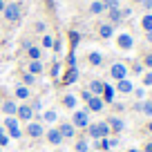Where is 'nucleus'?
I'll return each instance as SVG.
<instances>
[{
  "mask_svg": "<svg viewBox=\"0 0 152 152\" xmlns=\"http://www.w3.org/2000/svg\"><path fill=\"white\" fill-rule=\"evenodd\" d=\"M72 125L74 128H83L85 130L87 125H90V110H76L74 112V116H72Z\"/></svg>",
  "mask_w": 152,
  "mask_h": 152,
  "instance_id": "f257e3e1",
  "label": "nucleus"
},
{
  "mask_svg": "<svg viewBox=\"0 0 152 152\" xmlns=\"http://www.w3.org/2000/svg\"><path fill=\"white\" fill-rule=\"evenodd\" d=\"M2 125H5V130L9 132L7 137H11V139H20V137H23V132H20V128H18V119H16V116H7V119L2 121Z\"/></svg>",
  "mask_w": 152,
  "mask_h": 152,
  "instance_id": "f03ea898",
  "label": "nucleus"
},
{
  "mask_svg": "<svg viewBox=\"0 0 152 152\" xmlns=\"http://www.w3.org/2000/svg\"><path fill=\"white\" fill-rule=\"evenodd\" d=\"M25 132H27V137H31V139L45 137V128H43V123H40V121H29L27 128H25Z\"/></svg>",
  "mask_w": 152,
  "mask_h": 152,
  "instance_id": "7ed1b4c3",
  "label": "nucleus"
},
{
  "mask_svg": "<svg viewBox=\"0 0 152 152\" xmlns=\"http://www.w3.org/2000/svg\"><path fill=\"white\" fill-rule=\"evenodd\" d=\"M16 116H18V121H25V123H29V121L34 119V110L29 103H23L18 105V110H16Z\"/></svg>",
  "mask_w": 152,
  "mask_h": 152,
  "instance_id": "20e7f679",
  "label": "nucleus"
},
{
  "mask_svg": "<svg viewBox=\"0 0 152 152\" xmlns=\"http://www.w3.org/2000/svg\"><path fill=\"white\" fill-rule=\"evenodd\" d=\"M5 18L9 20V23H16V20L20 18V7L16 5V2H11V5H5Z\"/></svg>",
  "mask_w": 152,
  "mask_h": 152,
  "instance_id": "39448f33",
  "label": "nucleus"
},
{
  "mask_svg": "<svg viewBox=\"0 0 152 152\" xmlns=\"http://www.w3.org/2000/svg\"><path fill=\"white\" fill-rule=\"evenodd\" d=\"M110 74H112V78H116V81H123V78H128V67H125L123 63H114Z\"/></svg>",
  "mask_w": 152,
  "mask_h": 152,
  "instance_id": "423d86ee",
  "label": "nucleus"
},
{
  "mask_svg": "<svg viewBox=\"0 0 152 152\" xmlns=\"http://www.w3.org/2000/svg\"><path fill=\"white\" fill-rule=\"evenodd\" d=\"M78 81V69L76 67H67V72L63 74V85H74Z\"/></svg>",
  "mask_w": 152,
  "mask_h": 152,
  "instance_id": "0eeeda50",
  "label": "nucleus"
},
{
  "mask_svg": "<svg viewBox=\"0 0 152 152\" xmlns=\"http://www.w3.org/2000/svg\"><path fill=\"white\" fill-rule=\"evenodd\" d=\"M0 107H2V112H5L7 116H16V110H18V105H16V101L7 99V101H2V103H0Z\"/></svg>",
  "mask_w": 152,
  "mask_h": 152,
  "instance_id": "6e6552de",
  "label": "nucleus"
},
{
  "mask_svg": "<svg viewBox=\"0 0 152 152\" xmlns=\"http://www.w3.org/2000/svg\"><path fill=\"white\" fill-rule=\"evenodd\" d=\"M103 107H105V103H103L101 96H92V99L87 101V110H90V112H101Z\"/></svg>",
  "mask_w": 152,
  "mask_h": 152,
  "instance_id": "1a4fd4ad",
  "label": "nucleus"
},
{
  "mask_svg": "<svg viewBox=\"0 0 152 152\" xmlns=\"http://www.w3.org/2000/svg\"><path fill=\"white\" fill-rule=\"evenodd\" d=\"M58 132H61V137H63V139H74V134H76V128H74L72 123H61Z\"/></svg>",
  "mask_w": 152,
  "mask_h": 152,
  "instance_id": "9d476101",
  "label": "nucleus"
},
{
  "mask_svg": "<svg viewBox=\"0 0 152 152\" xmlns=\"http://www.w3.org/2000/svg\"><path fill=\"white\" fill-rule=\"evenodd\" d=\"M119 47L121 49H132V45H134V40H132V36L130 34H119Z\"/></svg>",
  "mask_w": 152,
  "mask_h": 152,
  "instance_id": "9b49d317",
  "label": "nucleus"
},
{
  "mask_svg": "<svg viewBox=\"0 0 152 152\" xmlns=\"http://www.w3.org/2000/svg\"><path fill=\"white\" fill-rule=\"evenodd\" d=\"M116 90H119L121 94H130V92H134V85H132V81L123 78V81H119V83H116Z\"/></svg>",
  "mask_w": 152,
  "mask_h": 152,
  "instance_id": "f8f14e48",
  "label": "nucleus"
},
{
  "mask_svg": "<svg viewBox=\"0 0 152 152\" xmlns=\"http://www.w3.org/2000/svg\"><path fill=\"white\" fill-rule=\"evenodd\" d=\"M47 141L52 143V145H61L63 143V137H61V132H58V128H54V130L47 132Z\"/></svg>",
  "mask_w": 152,
  "mask_h": 152,
  "instance_id": "ddd939ff",
  "label": "nucleus"
},
{
  "mask_svg": "<svg viewBox=\"0 0 152 152\" xmlns=\"http://www.w3.org/2000/svg\"><path fill=\"white\" fill-rule=\"evenodd\" d=\"M107 125H110V130H116V132H121V130L125 128L123 119H119V116H110V119H107Z\"/></svg>",
  "mask_w": 152,
  "mask_h": 152,
  "instance_id": "4468645a",
  "label": "nucleus"
},
{
  "mask_svg": "<svg viewBox=\"0 0 152 152\" xmlns=\"http://www.w3.org/2000/svg\"><path fill=\"white\" fill-rule=\"evenodd\" d=\"M96 130H99V137H101V139H107L110 134H112V130H110L107 121H99V123H96Z\"/></svg>",
  "mask_w": 152,
  "mask_h": 152,
  "instance_id": "2eb2a0df",
  "label": "nucleus"
},
{
  "mask_svg": "<svg viewBox=\"0 0 152 152\" xmlns=\"http://www.w3.org/2000/svg\"><path fill=\"white\" fill-rule=\"evenodd\" d=\"M101 94H103V103L105 101H107V103H114V87L112 85H103V92H101Z\"/></svg>",
  "mask_w": 152,
  "mask_h": 152,
  "instance_id": "dca6fc26",
  "label": "nucleus"
},
{
  "mask_svg": "<svg viewBox=\"0 0 152 152\" xmlns=\"http://www.w3.org/2000/svg\"><path fill=\"white\" fill-rule=\"evenodd\" d=\"M87 61H90V65H92V67H101V63H103V54L92 52L90 56H87Z\"/></svg>",
  "mask_w": 152,
  "mask_h": 152,
  "instance_id": "f3484780",
  "label": "nucleus"
},
{
  "mask_svg": "<svg viewBox=\"0 0 152 152\" xmlns=\"http://www.w3.org/2000/svg\"><path fill=\"white\" fill-rule=\"evenodd\" d=\"M103 85H105L103 81H92V83H90V92H92V96H101V92H103Z\"/></svg>",
  "mask_w": 152,
  "mask_h": 152,
  "instance_id": "a211bd4d",
  "label": "nucleus"
},
{
  "mask_svg": "<svg viewBox=\"0 0 152 152\" xmlns=\"http://www.w3.org/2000/svg\"><path fill=\"white\" fill-rule=\"evenodd\" d=\"M16 99L27 101V99H29V87H27V85H18V87H16Z\"/></svg>",
  "mask_w": 152,
  "mask_h": 152,
  "instance_id": "6ab92c4d",
  "label": "nucleus"
},
{
  "mask_svg": "<svg viewBox=\"0 0 152 152\" xmlns=\"http://www.w3.org/2000/svg\"><path fill=\"white\" fill-rule=\"evenodd\" d=\"M63 105L69 107V110H74L76 107V96L74 94H65V96H63Z\"/></svg>",
  "mask_w": 152,
  "mask_h": 152,
  "instance_id": "aec40b11",
  "label": "nucleus"
},
{
  "mask_svg": "<svg viewBox=\"0 0 152 152\" xmlns=\"http://www.w3.org/2000/svg\"><path fill=\"white\" fill-rule=\"evenodd\" d=\"M40 72H43V63L40 61H31L29 63V74L36 76V74H40Z\"/></svg>",
  "mask_w": 152,
  "mask_h": 152,
  "instance_id": "412c9836",
  "label": "nucleus"
},
{
  "mask_svg": "<svg viewBox=\"0 0 152 152\" xmlns=\"http://www.w3.org/2000/svg\"><path fill=\"white\" fill-rule=\"evenodd\" d=\"M99 34H101V38H112V34H114V29H112V25H101V29H99Z\"/></svg>",
  "mask_w": 152,
  "mask_h": 152,
  "instance_id": "4be33fe9",
  "label": "nucleus"
},
{
  "mask_svg": "<svg viewBox=\"0 0 152 152\" xmlns=\"http://www.w3.org/2000/svg\"><path fill=\"white\" fill-rule=\"evenodd\" d=\"M40 119H43V121H47V123H54V121H56L58 116H56V112H54V110H45Z\"/></svg>",
  "mask_w": 152,
  "mask_h": 152,
  "instance_id": "5701e85b",
  "label": "nucleus"
},
{
  "mask_svg": "<svg viewBox=\"0 0 152 152\" xmlns=\"http://www.w3.org/2000/svg\"><path fill=\"white\" fill-rule=\"evenodd\" d=\"M141 112L152 119V101H141Z\"/></svg>",
  "mask_w": 152,
  "mask_h": 152,
  "instance_id": "b1692460",
  "label": "nucleus"
},
{
  "mask_svg": "<svg viewBox=\"0 0 152 152\" xmlns=\"http://www.w3.org/2000/svg\"><path fill=\"white\" fill-rule=\"evenodd\" d=\"M121 18H123V16H121V9H119V7L110 9V20H112V23H121Z\"/></svg>",
  "mask_w": 152,
  "mask_h": 152,
  "instance_id": "393cba45",
  "label": "nucleus"
},
{
  "mask_svg": "<svg viewBox=\"0 0 152 152\" xmlns=\"http://www.w3.org/2000/svg\"><path fill=\"white\" fill-rule=\"evenodd\" d=\"M90 11H92V14H103V11H105V5L96 0V2H92V5H90Z\"/></svg>",
  "mask_w": 152,
  "mask_h": 152,
  "instance_id": "a878e982",
  "label": "nucleus"
},
{
  "mask_svg": "<svg viewBox=\"0 0 152 152\" xmlns=\"http://www.w3.org/2000/svg\"><path fill=\"white\" fill-rule=\"evenodd\" d=\"M27 54H29V58H31V61H40V49H38V47H31V45H29V47H27Z\"/></svg>",
  "mask_w": 152,
  "mask_h": 152,
  "instance_id": "bb28decb",
  "label": "nucleus"
},
{
  "mask_svg": "<svg viewBox=\"0 0 152 152\" xmlns=\"http://www.w3.org/2000/svg\"><path fill=\"white\" fill-rule=\"evenodd\" d=\"M141 25H143V29H145V31H152V14H145V16H143Z\"/></svg>",
  "mask_w": 152,
  "mask_h": 152,
  "instance_id": "cd10ccee",
  "label": "nucleus"
},
{
  "mask_svg": "<svg viewBox=\"0 0 152 152\" xmlns=\"http://www.w3.org/2000/svg\"><path fill=\"white\" fill-rule=\"evenodd\" d=\"M87 150H90V143L85 139H78L76 141V152H87Z\"/></svg>",
  "mask_w": 152,
  "mask_h": 152,
  "instance_id": "c85d7f7f",
  "label": "nucleus"
},
{
  "mask_svg": "<svg viewBox=\"0 0 152 152\" xmlns=\"http://www.w3.org/2000/svg\"><path fill=\"white\" fill-rule=\"evenodd\" d=\"M34 83H36V76H34V74H29V72H27V74H23V85L31 87Z\"/></svg>",
  "mask_w": 152,
  "mask_h": 152,
  "instance_id": "c756f323",
  "label": "nucleus"
},
{
  "mask_svg": "<svg viewBox=\"0 0 152 152\" xmlns=\"http://www.w3.org/2000/svg\"><path fill=\"white\" fill-rule=\"evenodd\" d=\"M69 40H72V49H76V45H78V40H81L78 31H69Z\"/></svg>",
  "mask_w": 152,
  "mask_h": 152,
  "instance_id": "7c9ffc66",
  "label": "nucleus"
},
{
  "mask_svg": "<svg viewBox=\"0 0 152 152\" xmlns=\"http://www.w3.org/2000/svg\"><path fill=\"white\" fill-rule=\"evenodd\" d=\"M143 87H152V72L143 74Z\"/></svg>",
  "mask_w": 152,
  "mask_h": 152,
  "instance_id": "2f4dec72",
  "label": "nucleus"
},
{
  "mask_svg": "<svg viewBox=\"0 0 152 152\" xmlns=\"http://www.w3.org/2000/svg\"><path fill=\"white\" fill-rule=\"evenodd\" d=\"M52 45H54V38H52V36H43V47H47V49H49Z\"/></svg>",
  "mask_w": 152,
  "mask_h": 152,
  "instance_id": "473e14b6",
  "label": "nucleus"
},
{
  "mask_svg": "<svg viewBox=\"0 0 152 152\" xmlns=\"http://www.w3.org/2000/svg\"><path fill=\"white\" fill-rule=\"evenodd\" d=\"M132 72H134V74H137V76H141V74H143V65H141V63H134Z\"/></svg>",
  "mask_w": 152,
  "mask_h": 152,
  "instance_id": "72a5a7b5",
  "label": "nucleus"
},
{
  "mask_svg": "<svg viewBox=\"0 0 152 152\" xmlns=\"http://www.w3.org/2000/svg\"><path fill=\"white\" fill-rule=\"evenodd\" d=\"M67 67H76V56H74V52L67 56Z\"/></svg>",
  "mask_w": 152,
  "mask_h": 152,
  "instance_id": "f704fd0d",
  "label": "nucleus"
},
{
  "mask_svg": "<svg viewBox=\"0 0 152 152\" xmlns=\"http://www.w3.org/2000/svg\"><path fill=\"white\" fill-rule=\"evenodd\" d=\"M103 5H105V9H107V7H110V9H114V7L119 5V0H105Z\"/></svg>",
  "mask_w": 152,
  "mask_h": 152,
  "instance_id": "c9c22d12",
  "label": "nucleus"
},
{
  "mask_svg": "<svg viewBox=\"0 0 152 152\" xmlns=\"http://www.w3.org/2000/svg\"><path fill=\"white\" fill-rule=\"evenodd\" d=\"M81 99H83V101L87 103V101L92 99V92H90V90H83V92H81Z\"/></svg>",
  "mask_w": 152,
  "mask_h": 152,
  "instance_id": "e433bc0d",
  "label": "nucleus"
},
{
  "mask_svg": "<svg viewBox=\"0 0 152 152\" xmlns=\"http://www.w3.org/2000/svg\"><path fill=\"white\" fill-rule=\"evenodd\" d=\"M134 94H137V99H145V90H143V87H137Z\"/></svg>",
  "mask_w": 152,
  "mask_h": 152,
  "instance_id": "4c0bfd02",
  "label": "nucleus"
},
{
  "mask_svg": "<svg viewBox=\"0 0 152 152\" xmlns=\"http://www.w3.org/2000/svg\"><path fill=\"white\" fill-rule=\"evenodd\" d=\"M61 74V63H54V67H52V76H58Z\"/></svg>",
  "mask_w": 152,
  "mask_h": 152,
  "instance_id": "58836bf2",
  "label": "nucleus"
},
{
  "mask_svg": "<svg viewBox=\"0 0 152 152\" xmlns=\"http://www.w3.org/2000/svg\"><path fill=\"white\" fill-rule=\"evenodd\" d=\"M143 65H145V67H150V69H152V54H148V56L143 58Z\"/></svg>",
  "mask_w": 152,
  "mask_h": 152,
  "instance_id": "ea45409f",
  "label": "nucleus"
},
{
  "mask_svg": "<svg viewBox=\"0 0 152 152\" xmlns=\"http://www.w3.org/2000/svg\"><path fill=\"white\" fill-rule=\"evenodd\" d=\"M7 143H9V137H7V134H2V137H0V145L5 148V145H7Z\"/></svg>",
  "mask_w": 152,
  "mask_h": 152,
  "instance_id": "a19ab883",
  "label": "nucleus"
},
{
  "mask_svg": "<svg viewBox=\"0 0 152 152\" xmlns=\"http://www.w3.org/2000/svg\"><path fill=\"white\" fill-rule=\"evenodd\" d=\"M107 141H110V148H116V145H119V139H116V137H114V139H107Z\"/></svg>",
  "mask_w": 152,
  "mask_h": 152,
  "instance_id": "79ce46f5",
  "label": "nucleus"
},
{
  "mask_svg": "<svg viewBox=\"0 0 152 152\" xmlns=\"http://www.w3.org/2000/svg\"><path fill=\"white\" fill-rule=\"evenodd\" d=\"M43 107V103H40V101H34V105H31V110H40Z\"/></svg>",
  "mask_w": 152,
  "mask_h": 152,
  "instance_id": "37998d69",
  "label": "nucleus"
},
{
  "mask_svg": "<svg viewBox=\"0 0 152 152\" xmlns=\"http://www.w3.org/2000/svg\"><path fill=\"white\" fill-rule=\"evenodd\" d=\"M36 31H45V23H36Z\"/></svg>",
  "mask_w": 152,
  "mask_h": 152,
  "instance_id": "c03bdc74",
  "label": "nucleus"
},
{
  "mask_svg": "<svg viewBox=\"0 0 152 152\" xmlns=\"http://www.w3.org/2000/svg\"><path fill=\"white\" fill-rule=\"evenodd\" d=\"M143 7H145V9H152V0H143Z\"/></svg>",
  "mask_w": 152,
  "mask_h": 152,
  "instance_id": "a18cd8bd",
  "label": "nucleus"
},
{
  "mask_svg": "<svg viewBox=\"0 0 152 152\" xmlns=\"http://www.w3.org/2000/svg\"><path fill=\"white\" fill-rule=\"evenodd\" d=\"M143 152H152V141L145 143V148H143Z\"/></svg>",
  "mask_w": 152,
  "mask_h": 152,
  "instance_id": "49530a36",
  "label": "nucleus"
},
{
  "mask_svg": "<svg viewBox=\"0 0 152 152\" xmlns=\"http://www.w3.org/2000/svg\"><path fill=\"white\" fill-rule=\"evenodd\" d=\"M0 11H5V0H0Z\"/></svg>",
  "mask_w": 152,
  "mask_h": 152,
  "instance_id": "de8ad7c7",
  "label": "nucleus"
},
{
  "mask_svg": "<svg viewBox=\"0 0 152 152\" xmlns=\"http://www.w3.org/2000/svg\"><path fill=\"white\" fill-rule=\"evenodd\" d=\"M2 134H7V132H5V128H2V125H0V137H2Z\"/></svg>",
  "mask_w": 152,
  "mask_h": 152,
  "instance_id": "09e8293b",
  "label": "nucleus"
},
{
  "mask_svg": "<svg viewBox=\"0 0 152 152\" xmlns=\"http://www.w3.org/2000/svg\"><path fill=\"white\" fill-rule=\"evenodd\" d=\"M148 40H150V43H152V31H148Z\"/></svg>",
  "mask_w": 152,
  "mask_h": 152,
  "instance_id": "8fccbe9b",
  "label": "nucleus"
},
{
  "mask_svg": "<svg viewBox=\"0 0 152 152\" xmlns=\"http://www.w3.org/2000/svg\"><path fill=\"white\" fill-rule=\"evenodd\" d=\"M148 130H150V132H152V121H150V123H148Z\"/></svg>",
  "mask_w": 152,
  "mask_h": 152,
  "instance_id": "3c124183",
  "label": "nucleus"
},
{
  "mask_svg": "<svg viewBox=\"0 0 152 152\" xmlns=\"http://www.w3.org/2000/svg\"><path fill=\"white\" fill-rule=\"evenodd\" d=\"M128 152H141V150H137V148H132V150H128Z\"/></svg>",
  "mask_w": 152,
  "mask_h": 152,
  "instance_id": "603ef678",
  "label": "nucleus"
},
{
  "mask_svg": "<svg viewBox=\"0 0 152 152\" xmlns=\"http://www.w3.org/2000/svg\"><path fill=\"white\" fill-rule=\"evenodd\" d=\"M134 2H143V0H134Z\"/></svg>",
  "mask_w": 152,
  "mask_h": 152,
  "instance_id": "864d4df0",
  "label": "nucleus"
},
{
  "mask_svg": "<svg viewBox=\"0 0 152 152\" xmlns=\"http://www.w3.org/2000/svg\"><path fill=\"white\" fill-rule=\"evenodd\" d=\"M150 101H152V96H150Z\"/></svg>",
  "mask_w": 152,
  "mask_h": 152,
  "instance_id": "5fc2aeb1",
  "label": "nucleus"
}]
</instances>
